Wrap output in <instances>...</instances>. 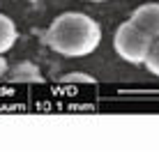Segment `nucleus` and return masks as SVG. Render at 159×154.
Instances as JSON below:
<instances>
[{
    "mask_svg": "<svg viewBox=\"0 0 159 154\" xmlns=\"http://www.w3.org/2000/svg\"><path fill=\"white\" fill-rule=\"evenodd\" d=\"M102 42V28L83 12H65L46 30V44L65 58L90 55Z\"/></svg>",
    "mask_w": 159,
    "mask_h": 154,
    "instance_id": "f257e3e1",
    "label": "nucleus"
},
{
    "mask_svg": "<svg viewBox=\"0 0 159 154\" xmlns=\"http://www.w3.org/2000/svg\"><path fill=\"white\" fill-rule=\"evenodd\" d=\"M113 46H116V53L125 60V62L143 64L148 51H150V46H152V37L145 35L141 28H136L131 21H125V23H120L118 30H116Z\"/></svg>",
    "mask_w": 159,
    "mask_h": 154,
    "instance_id": "f03ea898",
    "label": "nucleus"
},
{
    "mask_svg": "<svg viewBox=\"0 0 159 154\" xmlns=\"http://www.w3.org/2000/svg\"><path fill=\"white\" fill-rule=\"evenodd\" d=\"M129 21L136 28H141L145 35H150L152 39H157L159 37V2H145L141 7H136Z\"/></svg>",
    "mask_w": 159,
    "mask_h": 154,
    "instance_id": "7ed1b4c3",
    "label": "nucleus"
},
{
    "mask_svg": "<svg viewBox=\"0 0 159 154\" xmlns=\"http://www.w3.org/2000/svg\"><path fill=\"white\" fill-rule=\"evenodd\" d=\"M5 76H9L12 81H19V83H42V71L37 69L32 62L16 64L12 71L7 69V74H5Z\"/></svg>",
    "mask_w": 159,
    "mask_h": 154,
    "instance_id": "20e7f679",
    "label": "nucleus"
},
{
    "mask_svg": "<svg viewBox=\"0 0 159 154\" xmlns=\"http://www.w3.org/2000/svg\"><path fill=\"white\" fill-rule=\"evenodd\" d=\"M16 39H19L16 23L9 19L7 14H0V53H7L9 48L16 44Z\"/></svg>",
    "mask_w": 159,
    "mask_h": 154,
    "instance_id": "39448f33",
    "label": "nucleus"
},
{
    "mask_svg": "<svg viewBox=\"0 0 159 154\" xmlns=\"http://www.w3.org/2000/svg\"><path fill=\"white\" fill-rule=\"evenodd\" d=\"M143 64L148 67V71H150L152 76H159V37L152 39V46H150V51H148Z\"/></svg>",
    "mask_w": 159,
    "mask_h": 154,
    "instance_id": "423d86ee",
    "label": "nucleus"
},
{
    "mask_svg": "<svg viewBox=\"0 0 159 154\" xmlns=\"http://www.w3.org/2000/svg\"><path fill=\"white\" fill-rule=\"evenodd\" d=\"M62 81L65 83H92V78L88 74H67L62 76Z\"/></svg>",
    "mask_w": 159,
    "mask_h": 154,
    "instance_id": "0eeeda50",
    "label": "nucleus"
},
{
    "mask_svg": "<svg viewBox=\"0 0 159 154\" xmlns=\"http://www.w3.org/2000/svg\"><path fill=\"white\" fill-rule=\"evenodd\" d=\"M7 69H9V67H7V60H5V58H2V53H0V78L7 74Z\"/></svg>",
    "mask_w": 159,
    "mask_h": 154,
    "instance_id": "6e6552de",
    "label": "nucleus"
},
{
    "mask_svg": "<svg viewBox=\"0 0 159 154\" xmlns=\"http://www.w3.org/2000/svg\"><path fill=\"white\" fill-rule=\"evenodd\" d=\"M88 2H106V0H88Z\"/></svg>",
    "mask_w": 159,
    "mask_h": 154,
    "instance_id": "1a4fd4ad",
    "label": "nucleus"
}]
</instances>
